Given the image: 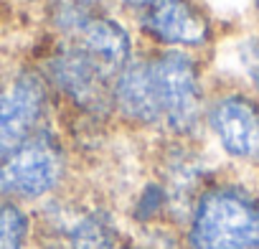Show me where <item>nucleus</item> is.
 I'll return each mask as SVG.
<instances>
[{
    "instance_id": "13",
    "label": "nucleus",
    "mask_w": 259,
    "mask_h": 249,
    "mask_svg": "<svg viewBox=\"0 0 259 249\" xmlns=\"http://www.w3.org/2000/svg\"><path fill=\"white\" fill-rule=\"evenodd\" d=\"M249 69H251L254 84L259 87V44H256V46H254V51H251V61H249Z\"/></svg>"
},
{
    "instance_id": "15",
    "label": "nucleus",
    "mask_w": 259,
    "mask_h": 249,
    "mask_svg": "<svg viewBox=\"0 0 259 249\" xmlns=\"http://www.w3.org/2000/svg\"><path fill=\"white\" fill-rule=\"evenodd\" d=\"M122 3H127V6H150L153 0H122Z\"/></svg>"
},
{
    "instance_id": "7",
    "label": "nucleus",
    "mask_w": 259,
    "mask_h": 249,
    "mask_svg": "<svg viewBox=\"0 0 259 249\" xmlns=\"http://www.w3.org/2000/svg\"><path fill=\"white\" fill-rule=\"evenodd\" d=\"M143 26L153 38L170 46H198L208 38V21L191 0H153Z\"/></svg>"
},
{
    "instance_id": "16",
    "label": "nucleus",
    "mask_w": 259,
    "mask_h": 249,
    "mask_svg": "<svg viewBox=\"0 0 259 249\" xmlns=\"http://www.w3.org/2000/svg\"><path fill=\"white\" fill-rule=\"evenodd\" d=\"M256 8H259V0H256Z\"/></svg>"
},
{
    "instance_id": "1",
    "label": "nucleus",
    "mask_w": 259,
    "mask_h": 249,
    "mask_svg": "<svg viewBox=\"0 0 259 249\" xmlns=\"http://www.w3.org/2000/svg\"><path fill=\"white\" fill-rule=\"evenodd\" d=\"M183 249H259V188L211 181L183 221Z\"/></svg>"
},
{
    "instance_id": "5",
    "label": "nucleus",
    "mask_w": 259,
    "mask_h": 249,
    "mask_svg": "<svg viewBox=\"0 0 259 249\" xmlns=\"http://www.w3.org/2000/svg\"><path fill=\"white\" fill-rule=\"evenodd\" d=\"M208 128L221 150L246 165H259V104L246 94H224L208 107Z\"/></svg>"
},
{
    "instance_id": "2",
    "label": "nucleus",
    "mask_w": 259,
    "mask_h": 249,
    "mask_svg": "<svg viewBox=\"0 0 259 249\" xmlns=\"http://www.w3.org/2000/svg\"><path fill=\"white\" fill-rule=\"evenodd\" d=\"M69 173V155L61 140L38 130L23 145L0 158V201L41 203L54 198Z\"/></svg>"
},
{
    "instance_id": "8",
    "label": "nucleus",
    "mask_w": 259,
    "mask_h": 249,
    "mask_svg": "<svg viewBox=\"0 0 259 249\" xmlns=\"http://www.w3.org/2000/svg\"><path fill=\"white\" fill-rule=\"evenodd\" d=\"M51 79L61 92H66L79 107H87L97 112L107 94V84L112 76H107L89 56H84L76 46H69L49 64Z\"/></svg>"
},
{
    "instance_id": "6",
    "label": "nucleus",
    "mask_w": 259,
    "mask_h": 249,
    "mask_svg": "<svg viewBox=\"0 0 259 249\" xmlns=\"http://www.w3.org/2000/svg\"><path fill=\"white\" fill-rule=\"evenodd\" d=\"M46 109L44 81L23 71L0 89V158L23 145L41 130V114Z\"/></svg>"
},
{
    "instance_id": "3",
    "label": "nucleus",
    "mask_w": 259,
    "mask_h": 249,
    "mask_svg": "<svg viewBox=\"0 0 259 249\" xmlns=\"http://www.w3.org/2000/svg\"><path fill=\"white\" fill-rule=\"evenodd\" d=\"M150 74L160 107V122L181 138L193 135L203 112L196 61L183 51H165L150 59Z\"/></svg>"
},
{
    "instance_id": "4",
    "label": "nucleus",
    "mask_w": 259,
    "mask_h": 249,
    "mask_svg": "<svg viewBox=\"0 0 259 249\" xmlns=\"http://www.w3.org/2000/svg\"><path fill=\"white\" fill-rule=\"evenodd\" d=\"M38 229L46 249H122L119 226L104 206H74L54 198L46 203L44 224Z\"/></svg>"
},
{
    "instance_id": "9",
    "label": "nucleus",
    "mask_w": 259,
    "mask_h": 249,
    "mask_svg": "<svg viewBox=\"0 0 259 249\" xmlns=\"http://www.w3.org/2000/svg\"><path fill=\"white\" fill-rule=\"evenodd\" d=\"M74 44L84 56H89L107 76L122 74L130 59V36L127 31L104 16H92L87 18L79 28L71 31Z\"/></svg>"
},
{
    "instance_id": "11",
    "label": "nucleus",
    "mask_w": 259,
    "mask_h": 249,
    "mask_svg": "<svg viewBox=\"0 0 259 249\" xmlns=\"http://www.w3.org/2000/svg\"><path fill=\"white\" fill-rule=\"evenodd\" d=\"M33 234L36 221L26 206L0 201V249H28Z\"/></svg>"
},
{
    "instance_id": "12",
    "label": "nucleus",
    "mask_w": 259,
    "mask_h": 249,
    "mask_svg": "<svg viewBox=\"0 0 259 249\" xmlns=\"http://www.w3.org/2000/svg\"><path fill=\"white\" fill-rule=\"evenodd\" d=\"M133 219L143 226H153L158 221L170 219L168 191L160 181H150V183L143 186V191L138 193V198L133 203Z\"/></svg>"
},
{
    "instance_id": "10",
    "label": "nucleus",
    "mask_w": 259,
    "mask_h": 249,
    "mask_svg": "<svg viewBox=\"0 0 259 249\" xmlns=\"http://www.w3.org/2000/svg\"><path fill=\"white\" fill-rule=\"evenodd\" d=\"M114 102L117 109L138 124H155L160 122V107L153 87V74H150V61L130 64L122 69L117 76L114 87Z\"/></svg>"
},
{
    "instance_id": "14",
    "label": "nucleus",
    "mask_w": 259,
    "mask_h": 249,
    "mask_svg": "<svg viewBox=\"0 0 259 249\" xmlns=\"http://www.w3.org/2000/svg\"><path fill=\"white\" fill-rule=\"evenodd\" d=\"M122 249H183L181 244L173 246H160V244H122Z\"/></svg>"
}]
</instances>
